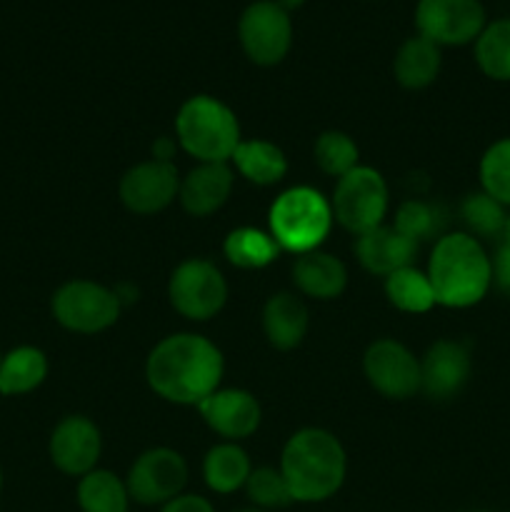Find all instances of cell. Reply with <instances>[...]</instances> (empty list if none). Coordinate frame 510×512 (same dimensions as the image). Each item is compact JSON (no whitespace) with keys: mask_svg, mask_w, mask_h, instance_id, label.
<instances>
[{"mask_svg":"<svg viewBox=\"0 0 510 512\" xmlns=\"http://www.w3.org/2000/svg\"><path fill=\"white\" fill-rule=\"evenodd\" d=\"M223 353L195 333H175L160 340L148 355L145 378L155 395L175 405L198 408L223 380Z\"/></svg>","mask_w":510,"mask_h":512,"instance_id":"1","label":"cell"},{"mask_svg":"<svg viewBox=\"0 0 510 512\" xmlns=\"http://www.w3.org/2000/svg\"><path fill=\"white\" fill-rule=\"evenodd\" d=\"M278 468L288 483L293 503H323L343 488L348 458L333 433L323 428H303L288 438Z\"/></svg>","mask_w":510,"mask_h":512,"instance_id":"2","label":"cell"},{"mask_svg":"<svg viewBox=\"0 0 510 512\" xmlns=\"http://www.w3.org/2000/svg\"><path fill=\"white\" fill-rule=\"evenodd\" d=\"M425 273L433 285L435 303L445 308H470L493 285V263L470 233L440 235Z\"/></svg>","mask_w":510,"mask_h":512,"instance_id":"3","label":"cell"},{"mask_svg":"<svg viewBox=\"0 0 510 512\" xmlns=\"http://www.w3.org/2000/svg\"><path fill=\"white\" fill-rule=\"evenodd\" d=\"M175 140L198 163H230L243 138L238 118L223 100L193 95L175 115Z\"/></svg>","mask_w":510,"mask_h":512,"instance_id":"4","label":"cell"},{"mask_svg":"<svg viewBox=\"0 0 510 512\" xmlns=\"http://www.w3.org/2000/svg\"><path fill=\"white\" fill-rule=\"evenodd\" d=\"M333 208L323 193L295 185L275 198L268 213V233L285 253L303 255L318 250L333 228Z\"/></svg>","mask_w":510,"mask_h":512,"instance_id":"5","label":"cell"},{"mask_svg":"<svg viewBox=\"0 0 510 512\" xmlns=\"http://www.w3.org/2000/svg\"><path fill=\"white\" fill-rule=\"evenodd\" d=\"M333 218L355 238L383 225L388 215V185L378 170L358 165L338 178L330 198Z\"/></svg>","mask_w":510,"mask_h":512,"instance_id":"6","label":"cell"},{"mask_svg":"<svg viewBox=\"0 0 510 512\" xmlns=\"http://www.w3.org/2000/svg\"><path fill=\"white\" fill-rule=\"evenodd\" d=\"M118 295L113 288L95 280H70L53 295V315L65 330L80 335H95L108 330L120 318Z\"/></svg>","mask_w":510,"mask_h":512,"instance_id":"7","label":"cell"},{"mask_svg":"<svg viewBox=\"0 0 510 512\" xmlns=\"http://www.w3.org/2000/svg\"><path fill=\"white\" fill-rule=\"evenodd\" d=\"M170 305L188 320L215 318L228 300V283L218 265L205 258H188L168 280Z\"/></svg>","mask_w":510,"mask_h":512,"instance_id":"8","label":"cell"},{"mask_svg":"<svg viewBox=\"0 0 510 512\" xmlns=\"http://www.w3.org/2000/svg\"><path fill=\"white\" fill-rule=\"evenodd\" d=\"M238 38L250 63L270 68L283 63L293 45V20L275 0H253L240 13Z\"/></svg>","mask_w":510,"mask_h":512,"instance_id":"9","label":"cell"},{"mask_svg":"<svg viewBox=\"0 0 510 512\" xmlns=\"http://www.w3.org/2000/svg\"><path fill=\"white\" fill-rule=\"evenodd\" d=\"M188 483V463L173 448H150L130 465L128 485L130 500L145 508H163L178 498Z\"/></svg>","mask_w":510,"mask_h":512,"instance_id":"10","label":"cell"},{"mask_svg":"<svg viewBox=\"0 0 510 512\" xmlns=\"http://www.w3.org/2000/svg\"><path fill=\"white\" fill-rule=\"evenodd\" d=\"M488 25L480 0H418L415 28L438 48L443 45H468L478 40Z\"/></svg>","mask_w":510,"mask_h":512,"instance_id":"11","label":"cell"},{"mask_svg":"<svg viewBox=\"0 0 510 512\" xmlns=\"http://www.w3.org/2000/svg\"><path fill=\"white\" fill-rule=\"evenodd\" d=\"M363 370L368 383L390 400H408L420 390V360L393 338L368 345Z\"/></svg>","mask_w":510,"mask_h":512,"instance_id":"12","label":"cell"},{"mask_svg":"<svg viewBox=\"0 0 510 512\" xmlns=\"http://www.w3.org/2000/svg\"><path fill=\"white\" fill-rule=\"evenodd\" d=\"M180 190V175L173 163L145 160L120 178V200L135 215H153L168 208Z\"/></svg>","mask_w":510,"mask_h":512,"instance_id":"13","label":"cell"},{"mask_svg":"<svg viewBox=\"0 0 510 512\" xmlns=\"http://www.w3.org/2000/svg\"><path fill=\"white\" fill-rule=\"evenodd\" d=\"M50 460L55 468L73 478H83L98 468L103 438L98 425L85 415H68L50 435Z\"/></svg>","mask_w":510,"mask_h":512,"instance_id":"14","label":"cell"},{"mask_svg":"<svg viewBox=\"0 0 510 512\" xmlns=\"http://www.w3.org/2000/svg\"><path fill=\"white\" fill-rule=\"evenodd\" d=\"M198 410L208 428L225 438V443L250 438L263 418L258 398L240 388H218L198 405Z\"/></svg>","mask_w":510,"mask_h":512,"instance_id":"15","label":"cell"},{"mask_svg":"<svg viewBox=\"0 0 510 512\" xmlns=\"http://www.w3.org/2000/svg\"><path fill=\"white\" fill-rule=\"evenodd\" d=\"M470 378V353L458 340H438L420 358V390L430 400H450Z\"/></svg>","mask_w":510,"mask_h":512,"instance_id":"16","label":"cell"},{"mask_svg":"<svg viewBox=\"0 0 510 512\" xmlns=\"http://www.w3.org/2000/svg\"><path fill=\"white\" fill-rule=\"evenodd\" d=\"M418 243L400 233L395 225H378L355 238V258L368 273L388 278L390 273L413 265Z\"/></svg>","mask_w":510,"mask_h":512,"instance_id":"17","label":"cell"},{"mask_svg":"<svg viewBox=\"0 0 510 512\" xmlns=\"http://www.w3.org/2000/svg\"><path fill=\"white\" fill-rule=\"evenodd\" d=\"M233 193V170L228 163H198L180 180L178 200L193 218H205L223 208Z\"/></svg>","mask_w":510,"mask_h":512,"instance_id":"18","label":"cell"},{"mask_svg":"<svg viewBox=\"0 0 510 512\" xmlns=\"http://www.w3.org/2000/svg\"><path fill=\"white\" fill-rule=\"evenodd\" d=\"M293 283L308 298L333 300L343 295L345 285H348V270H345L343 260L318 248L295 255Z\"/></svg>","mask_w":510,"mask_h":512,"instance_id":"19","label":"cell"},{"mask_svg":"<svg viewBox=\"0 0 510 512\" xmlns=\"http://www.w3.org/2000/svg\"><path fill=\"white\" fill-rule=\"evenodd\" d=\"M308 308L293 293L270 295L263 308V333L278 350H293L308 333Z\"/></svg>","mask_w":510,"mask_h":512,"instance_id":"20","label":"cell"},{"mask_svg":"<svg viewBox=\"0 0 510 512\" xmlns=\"http://www.w3.org/2000/svg\"><path fill=\"white\" fill-rule=\"evenodd\" d=\"M443 65V55L435 43H430L423 35H413L398 48L393 58V73L403 88L423 90L435 83Z\"/></svg>","mask_w":510,"mask_h":512,"instance_id":"21","label":"cell"},{"mask_svg":"<svg viewBox=\"0 0 510 512\" xmlns=\"http://www.w3.org/2000/svg\"><path fill=\"white\" fill-rule=\"evenodd\" d=\"M235 170L243 175L248 183L253 185H268L280 183L288 173V158H285L283 150L278 148L275 143L270 140H240V145L235 148L233 158Z\"/></svg>","mask_w":510,"mask_h":512,"instance_id":"22","label":"cell"},{"mask_svg":"<svg viewBox=\"0 0 510 512\" xmlns=\"http://www.w3.org/2000/svg\"><path fill=\"white\" fill-rule=\"evenodd\" d=\"M250 470H253V465H250L248 453L238 443L215 445L203 460L205 485L220 495H230L235 490L245 488Z\"/></svg>","mask_w":510,"mask_h":512,"instance_id":"23","label":"cell"},{"mask_svg":"<svg viewBox=\"0 0 510 512\" xmlns=\"http://www.w3.org/2000/svg\"><path fill=\"white\" fill-rule=\"evenodd\" d=\"M130 493L125 480L110 470L95 468L78 483V505L83 512H128Z\"/></svg>","mask_w":510,"mask_h":512,"instance_id":"24","label":"cell"},{"mask_svg":"<svg viewBox=\"0 0 510 512\" xmlns=\"http://www.w3.org/2000/svg\"><path fill=\"white\" fill-rule=\"evenodd\" d=\"M48 375V360L43 350L15 348L0 360V393L3 395H25L38 388Z\"/></svg>","mask_w":510,"mask_h":512,"instance_id":"25","label":"cell"},{"mask_svg":"<svg viewBox=\"0 0 510 512\" xmlns=\"http://www.w3.org/2000/svg\"><path fill=\"white\" fill-rule=\"evenodd\" d=\"M223 253L228 263H233L235 268L260 270L273 263V260H278L283 250L278 248V243H275L270 233L245 225V228L230 230L223 243Z\"/></svg>","mask_w":510,"mask_h":512,"instance_id":"26","label":"cell"},{"mask_svg":"<svg viewBox=\"0 0 510 512\" xmlns=\"http://www.w3.org/2000/svg\"><path fill=\"white\" fill-rule=\"evenodd\" d=\"M385 295H388L390 305L403 313H428L433 305H438L428 273L413 268V265L395 270L385 278Z\"/></svg>","mask_w":510,"mask_h":512,"instance_id":"27","label":"cell"},{"mask_svg":"<svg viewBox=\"0 0 510 512\" xmlns=\"http://www.w3.org/2000/svg\"><path fill=\"white\" fill-rule=\"evenodd\" d=\"M475 63L488 78L510 80V18L493 20L475 40Z\"/></svg>","mask_w":510,"mask_h":512,"instance_id":"28","label":"cell"},{"mask_svg":"<svg viewBox=\"0 0 510 512\" xmlns=\"http://www.w3.org/2000/svg\"><path fill=\"white\" fill-rule=\"evenodd\" d=\"M313 158H315V165H318L325 175L343 178L345 173L358 168L360 150L348 133H340V130H325V133H320L318 140H315Z\"/></svg>","mask_w":510,"mask_h":512,"instance_id":"29","label":"cell"},{"mask_svg":"<svg viewBox=\"0 0 510 512\" xmlns=\"http://www.w3.org/2000/svg\"><path fill=\"white\" fill-rule=\"evenodd\" d=\"M460 218L468 225L470 235L478 238H498L505 233V220H508V210L503 203L490 198L485 190L468 195L460 205Z\"/></svg>","mask_w":510,"mask_h":512,"instance_id":"30","label":"cell"},{"mask_svg":"<svg viewBox=\"0 0 510 512\" xmlns=\"http://www.w3.org/2000/svg\"><path fill=\"white\" fill-rule=\"evenodd\" d=\"M245 493H248L253 508L265 512L288 508L293 503V495H290L280 468H268V465L250 470L248 480H245Z\"/></svg>","mask_w":510,"mask_h":512,"instance_id":"31","label":"cell"},{"mask_svg":"<svg viewBox=\"0 0 510 512\" xmlns=\"http://www.w3.org/2000/svg\"><path fill=\"white\" fill-rule=\"evenodd\" d=\"M395 228L403 235H408L415 243H423V240L435 238L443 230L445 218L443 210L433 203H425V200H405L400 203L398 213H395Z\"/></svg>","mask_w":510,"mask_h":512,"instance_id":"32","label":"cell"},{"mask_svg":"<svg viewBox=\"0 0 510 512\" xmlns=\"http://www.w3.org/2000/svg\"><path fill=\"white\" fill-rule=\"evenodd\" d=\"M480 185L490 198L510 205V138L490 145L480 158Z\"/></svg>","mask_w":510,"mask_h":512,"instance_id":"33","label":"cell"},{"mask_svg":"<svg viewBox=\"0 0 510 512\" xmlns=\"http://www.w3.org/2000/svg\"><path fill=\"white\" fill-rule=\"evenodd\" d=\"M160 512H215V508L208 498H203V495L180 493L178 498L165 503Z\"/></svg>","mask_w":510,"mask_h":512,"instance_id":"34","label":"cell"},{"mask_svg":"<svg viewBox=\"0 0 510 512\" xmlns=\"http://www.w3.org/2000/svg\"><path fill=\"white\" fill-rule=\"evenodd\" d=\"M490 263H493V283L510 295V245H500Z\"/></svg>","mask_w":510,"mask_h":512,"instance_id":"35","label":"cell"},{"mask_svg":"<svg viewBox=\"0 0 510 512\" xmlns=\"http://www.w3.org/2000/svg\"><path fill=\"white\" fill-rule=\"evenodd\" d=\"M175 148H178V140L173 138H158L150 148L153 153V160H163V163H173L175 158Z\"/></svg>","mask_w":510,"mask_h":512,"instance_id":"36","label":"cell"},{"mask_svg":"<svg viewBox=\"0 0 510 512\" xmlns=\"http://www.w3.org/2000/svg\"><path fill=\"white\" fill-rule=\"evenodd\" d=\"M275 3H278L280 8L285 10V13H293V10L303 8V5H305V0H275Z\"/></svg>","mask_w":510,"mask_h":512,"instance_id":"37","label":"cell"},{"mask_svg":"<svg viewBox=\"0 0 510 512\" xmlns=\"http://www.w3.org/2000/svg\"><path fill=\"white\" fill-rule=\"evenodd\" d=\"M505 243H508L510 245V213H508V220H505Z\"/></svg>","mask_w":510,"mask_h":512,"instance_id":"38","label":"cell"},{"mask_svg":"<svg viewBox=\"0 0 510 512\" xmlns=\"http://www.w3.org/2000/svg\"><path fill=\"white\" fill-rule=\"evenodd\" d=\"M235 512H265V510H258V508H243V510H235Z\"/></svg>","mask_w":510,"mask_h":512,"instance_id":"39","label":"cell"},{"mask_svg":"<svg viewBox=\"0 0 510 512\" xmlns=\"http://www.w3.org/2000/svg\"><path fill=\"white\" fill-rule=\"evenodd\" d=\"M0 485H3V475H0Z\"/></svg>","mask_w":510,"mask_h":512,"instance_id":"40","label":"cell"},{"mask_svg":"<svg viewBox=\"0 0 510 512\" xmlns=\"http://www.w3.org/2000/svg\"><path fill=\"white\" fill-rule=\"evenodd\" d=\"M0 360H3V355H0Z\"/></svg>","mask_w":510,"mask_h":512,"instance_id":"41","label":"cell"}]
</instances>
